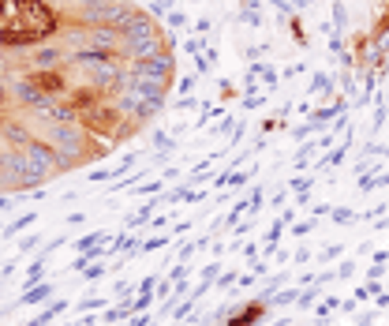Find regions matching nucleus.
<instances>
[{
	"label": "nucleus",
	"mask_w": 389,
	"mask_h": 326,
	"mask_svg": "<svg viewBox=\"0 0 389 326\" xmlns=\"http://www.w3.org/2000/svg\"><path fill=\"white\" fill-rule=\"evenodd\" d=\"M120 38H124V45H120V53H116L120 64H132V60L154 57V53H161V49H172V34H165L161 23L150 19L143 8L120 26Z\"/></svg>",
	"instance_id": "obj_1"
},
{
	"label": "nucleus",
	"mask_w": 389,
	"mask_h": 326,
	"mask_svg": "<svg viewBox=\"0 0 389 326\" xmlns=\"http://www.w3.org/2000/svg\"><path fill=\"white\" fill-rule=\"evenodd\" d=\"M127 76L172 83V76H176V57H172V49H161V53H154V57L132 60V64H127Z\"/></svg>",
	"instance_id": "obj_2"
},
{
	"label": "nucleus",
	"mask_w": 389,
	"mask_h": 326,
	"mask_svg": "<svg viewBox=\"0 0 389 326\" xmlns=\"http://www.w3.org/2000/svg\"><path fill=\"white\" fill-rule=\"evenodd\" d=\"M270 311V300L258 296V300H244L239 307H221L217 319H225V326H258Z\"/></svg>",
	"instance_id": "obj_3"
},
{
	"label": "nucleus",
	"mask_w": 389,
	"mask_h": 326,
	"mask_svg": "<svg viewBox=\"0 0 389 326\" xmlns=\"http://www.w3.org/2000/svg\"><path fill=\"white\" fill-rule=\"evenodd\" d=\"M105 98H109V94H101V90L87 87V83H75V87H71V94L64 98V101H68V105H71V109H75V113L82 117V113H90V109H98Z\"/></svg>",
	"instance_id": "obj_4"
},
{
	"label": "nucleus",
	"mask_w": 389,
	"mask_h": 326,
	"mask_svg": "<svg viewBox=\"0 0 389 326\" xmlns=\"http://www.w3.org/2000/svg\"><path fill=\"white\" fill-rule=\"evenodd\" d=\"M53 293H57V282H53V277H45V282H38L34 289H26L15 307H38V304H45V300H53Z\"/></svg>",
	"instance_id": "obj_5"
},
{
	"label": "nucleus",
	"mask_w": 389,
	"mask_h": 326,
	"mask_svg": "<svg viewBox=\"0 0 389 326\" xmlns=\"http://www.w3.org/2000/svg\"><path fill=\"white\" fill-rule=\"evenodd\" d=\"M236 19L244 23V26H266V19H262V8H258V0H239V12H236Z\"/></svg>",
	"instance_id": "obj_6"
},
{
	"label": "nucleus",
	"mask_w": 389,
	"mask_h": 326,
	"mask_svg": "<svg viewBox=\"0 0 389 326\" xmlns=\"http://www.w3.org/2000/svg\"><path fill=\"white\" fill-rule=\"evenodd\" d=\"M45 266H49V255H45V251H38V255H34V263H30V270H26V277H23V289H34L45 277Z\"/></svg>",
	"instance_id": "obj_7"
},
{
	"label": "nucleus",
	"mask_w": 389,
	"mask_h": 326,
	"mask_svg": "<svg viewBox=\"0 0 389 326\" xmlns=\"http://www.w3.org/2000/svg\"><path fill=\"white\" fill-rule=\"evenodd\" d=\"M64 311H68V300H49V307H45L42 315H34L26 326H53V319H57V315H64Z\"/></svg>",
	"instance_id": "obj_8"
},
{
	"label": "nucleus",
	"mask_w": 389,
	"mask_h": 326,
	"mask_svg": "<svg viewBox=\"0 0 389 326\" xmlns=\"http://www.w3.org/2000/svg\"><path fill=\"white\" fill-rule=\"evenodd\" d=\"M30 225H38V214H34V210H26V214H19V218H12V221H8L4 232H8V240H12L15 232H26Z\"/></svg>",
	"instance_id": "obj_9"
},
{
	"label": "nucleus",
	"mask_w": 389,
	"mask_h": 326,
	"mask_svg": "<svg viewBox=\"0 0 389 326\" xmlns=\"http://www.w3.org/2000/svg\"><path fill=\"white\" fill-rule=\"evenodd\" d=\"M329 90H333V79L326 76V71H314L311 83H307V94H322V98H329Z\"/></svg>",
	"instance_id": "obj_10"
},
{
	"label": "nucleus",
	"mask_w": 389,
	"mask_h": 326,
	"mask_svg": "<svg viewBox=\"0 0 389 326\" xmlns=\"http://www.w3.org/2000/svg\"><path fill=\"white\" fill-rule=\"evenodd\" d=\"M105 307H109V296H94V293L82 296V300H75V311H79V315H87V311H105Z\"/></svg>",
	"instance_id": "obj_11"
},
{
	"label": "nucleus",
	"mask_w": 389,
	"mask_h": 326,
	"mask_svg": "<svg viewBox=\"0 0 389 326\" xmlns=\"http://www.w3.org/2000/svg\"><path fill=\"white\" fill-rule=\"evenodd\" d=\"M165 26H169V34L188 31V26H191V15H188V12H180V8H172V12L165 15Z\"/></svg>",
	"instance_id": "obj_12"
},
{
	"label": "nucleus",
	"mask_w": 389,
	"mask_h": 326,
	"mask_svg": "<svg viewBox=\"0 0 389 326\" xmlns=\"http://www.w3.org/2000/svg\"><path fill=\"white\" fill-rule=\"evenodd\" d=\"M337 109H345V101H333V105H326V109H314L311 128H326V124H329V117H337Z\"/></svg>",
	"instance_id": "obj_13"
},
{
	"label": "nucleus",
	"mask_w": 389,
	"mask_h": 326,
	"mask_svg": "<svg viewBox=\"0 0 389 326\" xmlns=\"http://www.w3.org/2000/svg\"><path fill=\"white\" fill-rule=\"evenodd\" d=\"M154 146H157V162H165V157L176 151V139L165 135V132H157V135H154Z\"/></svg>",
	"instance_id": "obj_14"
},
{
	"label": "nucleus",
	"mask_w": 389,
	"mask_h": 326,
	"mask_svg": "<svg viewBox=\"0 0 389 326\" xmlns=\"http://www.w3.org/2000/svg\"><path fill=\"white\" fill-rule=\"evenodd\" d=\"M322 300V289L318 285H307V289H300V296H296V307H314Z\"/></svg>",
	"instance_id": "obj_15"
},
{
	"label": "nucleus",
	"mask_w": 389,
	"mask_h": 326,
	"mask_svg": "<svg viewBox=\"0 0 389 326\" xmlns=\"http://www.w3.org/2000/svg\"><path fill=\"white\" fill-rule=\"evenodd\" d=\"M206 49H210V42L202 38V34H191V38L183 42V53H188V57H202Z\"/></svg>",
	"instance_id": "obj_16"
},
{
	"label": "nucleus",
	"mask_w": 389,
	"mask_h": 326,
	"mask_svg": "<svg viewBox=\"0 0 389 326\" xmlns=\"http://www.w3.org/2000/svg\"><path fill=\"white\" fill-rule=\"evenodd\" d=\"M348 31V12L341 0H333V34H345Z\"/></svg>",
	"instance_id": "obj_17"
},
{
	"label": "nucleus",
	"mask_w": 389,
	"mask_h": 326,
	"mask_svg": "<svg viewBox=\"0 0 389 326\" xmlns=\"http://www.w3.org/2000/svg\"><path fill=\"white\" fill-rule=\"evenodd\" d=\"M296 296H300V289H277L273 296H266V300H270V307H273V304L284 307V304H296Z\"/></svg>",
	"instance_id": "obj_18"
},
{
	"label": "nucleus",
	"mask_w": 389,
	"mask_h": 326,
	"mask_svg": "<svg viewBox=\"0 0 389 326\" xmlns=\"http://www.w3.org/2000/svg\"><path fill=\"white\" fill-rule=\"evenodd\" d=\"M38 244H42V237L30 232V237H23L19 244H15V255H30V251H38Z\"/></svg>",
	"instance_id": "obj_19"
},
{
	"label": "nucleus",
	"mask_w": 389,
	"mask_h": 326,
	"mask_svg": "<svg viewBox=\"0 0 389 326\" xmlns=\"http://www.w3.org/2000/svg\"><path fill=\"white\" fill-rule=\"evenodd\" d=\"M194 87H199V79H194V76H183L180 83H176V94H180V98H191Z\"/></svg>",
	"instance_id": "obj_20"
},
{
	"label": "nucleus",
	"mask_w": 389,
	"mask_h": 326,
	"mask_svg": "<svg viewBox=\"0 0 389 326\" xmlns=\"http://www.w3.org/2000/svg\"><path fill=\"white\" fill-rule=\"evenodd\" d=\"M329 218L337 221V225H348V221H356V210H348V207H333Z\"/></svg>",
	"instance_id": "obj_21"
},
{
	"label": "nucleus",
	"mask_w": 389,
	"mask_h": 326,
	"mask_svg": "<svg viewBox=\"0 0 389 326\" xmlns=\"http://www.w3.org/2000/svg\"><path fill=\"white\" fill-rule=\"evenodd\" d=\"M165 188V176H157V180H146V184H138L135 195H154V191H161Z\"/></svg>",
	"instance_id": "obj_22"
},
{
	"label": "nucleus",
	"mask_w": 389,
	"mask_h": 326,
	"mask_svg": "<svg viewBox=\"0 0 389 326\" xmlns=\"http://www.w3.org/2000/svg\"><path fill=\"white\" fill-rule=\"evenodd\" d=\"M247 203H251V218H258V210H262V203H266V191L255 188L251 195H247Z\"/></svg>",
	"instance_id": "obj_23"
},
{
	"label": "nucleus",
	"mask_w": 389,
	"mask_h": 326,
	"mask_svg": "<svg viewBox=\"0 0 389 326\" xmlns=\"http://www.w3.org/2000/svg\"><path fill=\"white\" fill-rule=\"evenodd\" d=\"M105 180H116V173L113 169H94L87 176V184H105Z\"/></svg>",
	"instance_id": "obj_24"
},
{
	"label": "nucleus",
	"mask_w": 389,
	"mask_h": 326,
	"mask_svg": "<svg viewBox=\"0 0 389 326\" xmlns=\"http://www.w3.org/2000/svg\"><path fill=\"white\" fill-rule=\"evenodd\" d=\"M191 31H194V34H202V38H206V34L214 31V19H206V15H199V19L191 23Z\"/></svg>",
	"instance_id": "obj_25"
},
{
	"label": "nucleus",
	"mask_w": 389,
	"mask_h": 326,
	"mask_svg": "<svg viewBox=\"0 0 389 326\" xmlns=\"http://www.w3.org/2000/svg\"><path fill=\"white\" fill-rule=\"evenodd\" d=\"M194 60V71H199V76H210V71H214V60L206 57V53H202V57H191Z\"/></svg>",
	"instance_id": "obj_26"
},
{
	"label": "nucleus",
	"mask_w": 389,
	"mask_h": 326,
	"mask_svg": "<svg viewBox=\"0 0 389 326\" xmlns=\"http://www.w3.org/2000/svg\"><path fill=\"white\" fill-rule=\"evenodd\" d=\"M191 307H194V296H188L183 304H176V307H172V319H188V311H191Z\"/></svg>",
	"instance_id": "obj_27"
},
{
	"label": "nucleus",
	"mask_w": 389,
	"mask_h": 326,
	"mask_svg": "<svg viewBox=\"0 0 389 326\" xmlns=\"http://www.w3.org/2000/svg\"><path fill=\"white\" fill-rule=\"evenodd\" d=\"M169 240L172 237H150V240H143V248H138V251H157L161 244H169Z\"/></svg>",
	"instance_id": "obj_28"
},
{
	"label": "nucleus",
	"mask_w": 389,
	"mask_h": 326,
	"mask_svg": "<svg viewBox=\"0 0 389 326\" xmlns=\"http://www.w3.org/2000/svg\"><path fill=\"white\" fill-rule=\"evenodd\" d=\"M236 282H239V274H236V270H228V274H221V277H217V289L225 293V289H228V285H236Z\"/></svg>",
	"instance_id": "obj_29"
},
{
	"label": "nucleus",
	"mask_w": 389,
	"mask_h": 326,
	"mask_svg": "<svg viewBox=\"0 0 389 326\" xmlns=\"http://www.w3.org/2000/svg\"><path fill=\"white\" fill-rule=\"evenodd\" d=\"M374 319H378V307H374V311H359L356 315V326H374Z\"/></svg>",
	"instance_id": "obj_30"
},
{
	"label": "nucleus",
	"mask_w": 389,
	"mask_h": 326,
	"mask_svg": "<svg viewBox=\"0 0 389 326\" xmlns=\"http://www.w3.org/2000/svg\"><path fill=\"white\" fill-rule=\"evenodd\" d=\"M311 184H314V176H300V180H292V184H289V188L303 195V191H307V188H311Z\"/></svg>",
	"instance_id": "obj_31"
},
{
	"label": "nucleus",
	"mask_w": 389,
	"mask_h": 326,
	"mask_svg": "<svg viewBox=\"0 0 389 326\" xmlns=\"http://www.w3.org/2000/svg\"><path fill=\"white\" fill-rule=\"evenodd\" d=\"M352 274H356V263H352V259H348V263H341V266H337V277H341V282H348Z\"/></svg>",
	"instance_id": "obj_32"
},
{
	"label": "nucleus",
	"mask_w": 389,
	"mask_h": 326,
	"mask_svg": "<svg viewBox=\"0 0 389 326\" xmlns=\"http://www.w3.org/2000/svg\"><path fill=\"white\" fill-rule=\"evenodd\" d=\"M105 270H109V266H87V270H82V277H87V282H98Z\"/></svg>",
	"instance_id": "obj_33"
},
{
	"label": "nucleus",
	"mask_w": 389,
	"mask_h": 326,
	"mask_svg": "<svg viewBox=\"0 0 389 326\" xmlns=\"http://www.w3.org/2000/svg\"><path fill=\"white\" fill-rule=\"evenodd\" d=\"M311 229H314V218L311 221H300V225H292V237H307Z\"/></svg>",
	"instance_id": "obj_34"
},
{
	"label": "nucleus",
	"mask_w": 389,
	"mask_h": 326,
	"mask_svg": "<svg viewBox=\"0 0 389 326\" xmlns=\"http://www.w3.org/2000/svg\"><path fill=\"white\" fill-rule=\"evenodd\" d=\"M270 8H277L281 15H292V0H270Z\"/></svg>",
	"instance_id": "obj_35"
},
{
	"label": "nucleus",
	"mask_w": 389,
	"mask_h": 326,
	"mask_svg": "<svg viewBox=\"0 0 389 326\" xmlns=\"http://www.w3.org/2000/svg\"><path fill=\"white\" fill-rule=\"evenodd\" d=\"M64 244H68V237H53L49 244H45V255H53V251H57V248H64Z\"/></svg>",
	"instance_id": "obj_36"
},
{
	"label": "nucleus",
	"mask_w": 389,
	"mask_h": 326,
	"mask_svg": "<svg viewBox=\"0 0 389 326\" xmlns=\"http://www.w3.org/2000/svg\"><path fill=\"white\" fill-rule=\"evenodd\" d=\"M45 4H49L53 12H68V4H75V0H45Z\"/></svg>",
	"instance_id": "obj_37"
},
{
	"label": "nucleus",
	"mask_w": 389,
	"mask_h": 326,
	"mask_svg": "<svg viewBox=\"0 0 389 326\" xmlns=\"http://www.w3.org/2000/svg\"><path fill=\"white\" fill-rule=\"evenodd\" d=\"M382 274H386L382 266H367V282H370V285H374V282H378V277H382Z\"/></svg>",
	"instance_id": "obj_38"
},
{
	"label": "nucleus",
	"mask_w": 389,
	"mask_h": 326,
	"mask_svg": "<svg viewBox=\"0 0 389 326\" xmlns=\"http://www.w3.org/2000/svg\"><path fill=\"white\" fill-rule=\"evenodd\" d=\"M303 71V64H289V68H284V79H296Z\"/></svg>",
	"instance_id": "obj_39"
},
{
	"label": "nucleus",
	"mask_w": 389,
	"mask_h": 326,
	"mask_svg": "<svg viewBox=\"0 0 389 326\" xmlns=\"http://www.w3.org/2000/svg\"><path fill=\"white\" fill-rule=\"evenodd\" d=\"M337 255H341V248L333 244V248H326V251H322V263H329V259H337Z\"/></svg>",
	"instance_id": "obj_40"
},
{
	"label": "nucleus",
	"mask_w": 389,
	"mask_h": 326,
	"mask_svg": "<svg viewBox=\"0 0 389 326\" xmlns=\"http://www.w3.org/2000/svg\"><path fill=\"white\" fill-rule=\"evenodd\" d=\"M12 274H15V259H8V263L0 266V277H12Z\"/></svg>",
	"instance_id": "obj_41"
},
{
	"label": "nucleus",
	"mask_w": 389,
	"mask_h": 326,
	"mask_svg": "<svg viewBox=\"0 0 389 326\" xmlns=\"http://www.w3.org/2000/svg\"><path fill=\"white\" fill-rule=\"evenodd\" d=\"M307 259H311V251H307V248H300V251L292 255V263H307Z\"/></svg>",
	"instance_id": "obj_42"
},
{
	"label": "nucleus",
	"mask_w": 389,
	"mask_h": 326,
	"mask_svg": "<svg viewBox=\"0 0 389 326\" xmlns=\"http://www.w3.org/2000/svg\"><path fill=\"white\" fill-rule=\"evenodd\" d=\"M370 300V289H356V304H367Z\"/></svg>",
	"instance_id": "obj_43"
},
{
	"label": "nucleus",
	"mask_w": 389,
	"mask_h": 326,
	"mask_svg": "<svg viewBox=\"0 0 389 326\" xmlns=\"http://www.w3.org/2000/svg\"><path fill=\"white\" fill-rule=\"evenodd\" d=\"M244 255H247V259H251V263H255V259H258V248H255V244H244Z\"/></svg>",
	"instance_id": "obj_44"
},
{
	"label": "nucleus",
	"mask_w": 389,
	"mask_h": 326,
	"mask_svg": "<svg viewBox=\"0 0 389 326\" xmlns=\"http://www.w3.org/2000/svg\"><path fill=\"white\" fill-rule=\"evenodd\" d=\"M374 307H389V293H378L374 296Z\"/></svg>",
	"instance_id": "obj_45"
},
{
	"label": "nucleus",
	"mask_w": 389,
	"mask_h": 326,
	"mask_svg": "<svg viewBox=\"0 0 389 326\" xmlns=\"http://www.w3.org/2000/svg\"><path fill=\"white\" fill-rule=\"evenodd\" d=\"M12 207V195H0V210H8Z\"/></svg>",
	"instance_id": "obj_46"
},
{
	"label": "nucleus",
	"mask_w": 389,
	"mask_h": 326,
	"mask_svg": "<svg viewBox=\"0 0 389 326\" xmlns=\"http://www.w3.org/2000/svg\"><path fill=\"white\" fill-rule=\"evenodd\" d=\"M0 83H4V64H0Z\"/></svg>",
	"instance_id": "obj_47"
},
{
	"label": "nucleus",
	"mask_w": 389,
	"mask_h": 326,
	"mask_svg": "<svg viewBox=\"0 0 389 326\" xmlns=\"http://www.w3.org/2000/svg\"><path fill=\"white\" fill-rule=\"evenodd\" d=\"M0 195H8V191H4V184H0Z\"/></svg>",
	"instance_id": "obj_48"
}]
</instances>
